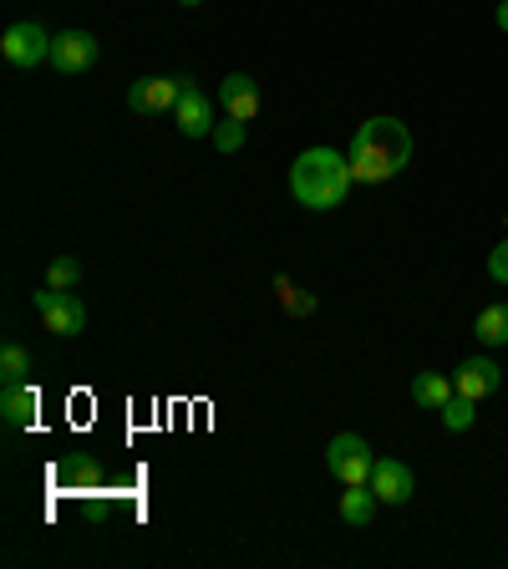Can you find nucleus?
<instances>
[{"instance_id": "obj_1", "label": "nucleus", "mask_w": 508, "mask_h": 569, "mask_svg": "<svg viewBox=\"0 0 508 569\" xmlns=\"http://www.w3.org/2000/svg\"><path fill=\"white\" fill-rule=\"evenodd\" d=\"M351 178L356 183H387L412 163V132L397 118H367L351 138Z\"/></svg>"}, {"instance_id": "obj_2", "label": "nucleus", "mask_w": 508, "mask_h": 569, "mask_svg": "<svg viewBox=\"0 0 508 569\" xmlns=\"http://www.w3.org/2000/svg\"><path fill=\"white\" fill-rule=\"evenodd\" d=\"M351 183V158H341L336 148H306L290 163V193L306 209H341Z\"/></svg>"}, {"instance_id": "obj_3", "label": "nucleus", "mask_w": 508, "mask_h": 569, "mask_svg": "<svg viewBox=\"0 0 508 569\" xmlns=\"http://www.w3.org/2000/svg\"><path fill=\"white\" fill-rule=\"evenodd\" d=\"M326 468H331L341 483H371L377 452H371L367 438H356V432H341V438H331V448H326Z\"/></svg>"}, {"instance_id": "obj_4", "label": "nucleus", "mask_w": 508, "mask_h": 569, "mask_svg": "<svg viewBox=\"0 0 508 569\" xmlns=\"http://www.w3.org/2000/svg\"><path fill=\"white\" fill-rule=\"evenodd\" d=\"M31 306L41 310V320H47L51 336H77L87 326V306L71 290H51V284H41L31 296Z\"/></svg>"}, {"instance_id": "obj_5", "label": "nucleus", "mask_w": 508, "mask_h": 569, "mask_svg": "<svg viewBox=\"0 0 508 569\" xmlns=\"http://www.w3.org/2000/svg\"><path fill=\"white\" fill-rule=\"evenodd\" d=\"M0 57L11 61V67L31 71V67H41V61H51V36L36 21H16L11 31L0 36Z\"/></svg>"}, {"instance_id": "obj_6", "label": "nucleus", "mask_w": 508, "mask_h": 569, "mask_svg": "<svg viewBox=\"0 0 508 569\" xmlns=\"http://www.w3.org/2000/svg\"><path fill=\"white\" fill-rule=\"evenodd\" d=\"M189 77H142V82L128 87V107L138 118H158V112H173L178 97H183Z\"/></svg>"}, {"instance_id": "obj_7", "label": "nucleus", "mask_w": 508, "mask_h": 569, "mask_svg": "<svg viewBox=\"0 0 508 569\" xmlns=\"http://www.w3.org/2000/svg\"><path fill=\"white\" fill-rule=\"evenodd\" d=\"M92 61H97V36L92 31L51 36V67H57L61 77H82V71H92Z\"/></svg>"}, {"instance_id": "obj_8", "label": "nucleus", "mask_w": 508, "mask_h": 569, "mask_svg": "<svg viewBox=\"0 0 508 569\" xmlns=\"http://www.w3.org/2000/svg\"><path fill=\"white\" fill-rule=\"evenodd\" d=\"M452 387H458L462 397L484 402V397H494V391L504 387V367H498L494 356H468V361L452 371Z\"/></svg>"}, {"instance_id": "obj_9", "label": "nucleus", "mask_w": 508, "mask_h": 569, "mask_svg": "<svg viewBox=\"0 0 508 569\" xmlns=\"http://www.w3.org/2000/svg\"><path fill=\"white\" fill-rule=\"evenodd\" d=\"M173 122H178V132H183V138H213V128H219V122H213V102L193 82L183 87V97H178Z\"/></svg>"}, {"instance_id": "obj_10", "label": "nucleus", "mask_w": 508, "mask_h": 569, "mask_svg": "<svg viewBox=\"0 0 508 569\" xmlns=\"http://www.w3.org/2000/svg\"><path fill=\"white\" fill-rule=\"evenodd\" d=\"M219 107H225L229 118H239V122H255L260 118V82L245 77V71H229L225 82H219Z\"/></svg>"}, {"instance_id": "obj_11", "label": "nucleus", "mask_w": 508, "mask_h": 569, "mask_svg": "<svg viewBox=\"0 0 508 569\" xmlns=\"http://www.w3.org/2000/svg\"><path fill=\"white\" fill-rule=\"evenodd\" d=\"M371 488H377L381 503H407V498L417 493V478L407 462L397 458H377V468H371Z\"/></svg>"}, {"instance_id": "obj_12", "label": "nucleus", "mask_w": 508, "mask_h": 569, "mask_svg": "<svg viewBox=\"0 0 508 569\" xmlns=\"http://www.w3.org/2000/svg\"><path fill=\"white\" fill-rule=\"evenodd\" d=\"M61 478L71 483V493H82V498H92V493H102V488H107L102 462H97L92 452H71V458L61 462Z\"/></svg>"}, {"instance_id": "obj_13", "label": "nucleus", "mask_w": 508, "mask_h": 569, "mask_svg": "<svg viewBox=\"0 0 508 569\" xmlns=\"http://www.w3.org/2000/svg\"><path fill=\"white\" fill-rule=\"evenodd\" d=\"M377 488L371 483H346L341 488V519L351 523V529H367L371 519H377Z\"/></svg>"}, {"instance_id": "obj_14", "label": "nucleus", "mask_w": 508, "mask_h": 569, "mask_svg": "<svg viewBox=\"0 0 508 569\" xmlns=\"http://www.w3.org/2000/svg\"><path fill=\"white\" fill-rule=\"evenodd\" d=\"M452 377H442V371H417L412 377V402L427 407V412H442V402L452 397Z\"/></svg>"}, {"instance_id": "obj_15", "label": "nucleus", "mask_w": 508, "mask_h": 569, "mask_svg": "<svg viewBox=\"0 0 508 569\" xmlns=\"http://www.w3.org/2000/svg\"><path fill=\"white\" fill-rule=\"evenodd\" d=\"M36 407H41V402H36V391L21 387V381H16V387H6V397H0V417H6V427H16V432L36 422Z\"/></svg>"}, {"instance_id": "obj_16", "label": "nucleus", "mask_w": 508, "mask_h": 569, "mask_svg": "<svg viewBox=\"0 0 508 569\" xmlns=\"http://www.w3.org/2000/svg\"><path fill=\"white\" fill-rule=\"evenodd\" d=\"M474 336H478V346H508V306H488V310H478Z\"/></svg>"}, {"instance_id": "obj_17", "label": "nucleus", "mask_w": 508, "mask_h": 569, "mask_svg": "<svg viewBox=\"0 0 508 569\" xmlns=\"http://www.w3.org/2000/svg\"><path fill=\"white\" fill-rule=\"evenodd\" d=\"M438 417H442V427H448V432H468V427H474V417H478V402H474V397H462V391H452Z\"/></svg>"}, {"instance_id": "obj_18", "label": "nucleus", "mask_w": 508, "mask_h": 569, "mask_svg": "<svg viewBox=\"0 0 508 569\" xmlns=\"http://www.w3.org/2000/svg\"><path fill=\"white\" fill-rule=\"evenodd\" d=\"M26 371H31V351L11 341L0 351V377H6V387H16V381H26Z\"/></svg>"}, {"instance_id": "obj_19", "label": "nucleus", "mask_w": 508, "mask_h": 569, "mask_svg": "<svg viewBox=\"0 0 508 569\" xmlns=\"http://www.w3.org/2000/svg\"><path fill=\"white\" fill-rule=\"evenodd\" d=\"M82 280V264L71 260V254H61V260H51V270H47V284L51 290H71V284Z\"/></svg>"}, {"instance_id": "obj_20", "label": "nucleus", "mask_w": 508, "mask_h": 569, "mask_svg": "<svg viewBox=\"0 0 508 569\" xmlns=\"http://www.w3.org/2000/svg\"><path fill=\"white\" fill-rule=\"evenodd\" d=\"M213 148H219V153H239V148H245V122L239 118L219 122V128H213Z\"/></svg>"}, {"instance_id": "obj_21", "label": "nucleus", "mask_w": 508, "mask_h": 569, "mask_svg": "<svg viewBox=\"0 0 508 569\" xmlns=\"http://www.w3.org/2000/svg\"><path fill=\"white\" fill-rule=\"evenodd\" d=\"M488 274H494L498 284H508V239L494 244V254H488Z\"/></svg>"}, {"instance_id": "obj_22", "label": "nucleus", "mask_w": 508, "mask_h": 569, "mask_svg": "<svg viewBox=\"0 0 508 569\" xmlns=\"http://www.w3.org/2000/svg\"><path fill=\"white\" fill-rule=\"evenodd\" d=\"M494 21H498V31L508 36V0H498V11H494Z\"/></svg>"}, {"instance_id": "obj_23", "label": "nucleus", "mask_w": 508, "mask_h": 569, "mask_svg": "<svg viewBox=\"0 0 508 569\" xmlns=\"http://www.w3.org/2000/svg\"><path fill=\"white\" fill-rule=\"evenodd\" d=\"M178 6H199V0H178Z\"/></svg>"}]
</instances>
